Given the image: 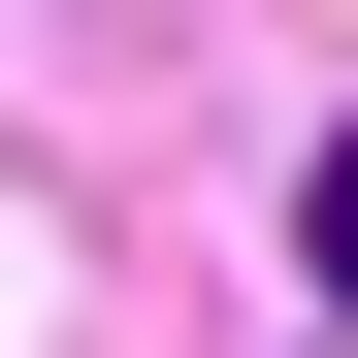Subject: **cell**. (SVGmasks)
Instances as JSON below:
<instances>
[{
    "mask_svg": "<svg viewBox=\"0 0 358 358\" xmlns=\"http://www.w3.org/2000/svg\"><path fill=\"white\" fill-rule=\"evenodd\" d=\"M293 261H326V293H358V131H326V163H293Z\"/></svg>",
    "mask_w": 358,
    "mask_h": 358,
    "instance_id": "6da1fadb",
    "label": "cell"
}]
</instances>
